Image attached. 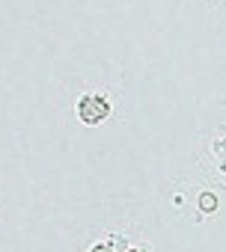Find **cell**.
Masks as SVG:
<instances>
[{
	"label": "cell",
	"mask_w": 226,
	"mask_h": 252,
	"mask_svg": "<svg viewBox=\"0 0 226 252\" xmlns=\"http://www.w3.org/2000/svg\"><path fill=\"white\" fill-rule=\"evenodd\" d=\"M110 116V101L101 98V95H83L77 101V119L83 125H98Z\"/></svg>",
	"instance_id": "obj_1"
},
{
	"label": "cell",
	"mask_w": 226,
	"mask_h": 252,
	"mask_svg": "<svg viewBox=\"0 0 226 252\" xmlns=\"http://www.w3.org/2000/svg\"><path fill=\"white\" fill-rule=\"evenodd\" d=\"M214 158H217V163H220V169L226 172V140H220V143H214Z\"/></svg>",
	"instance_id": "obj_2"
},
{
	"label": "cell",
	"mask_w": 226,
	"mask_h": 252,
	"mask_svg": "<svg viewBox=\"0 0 226 252\" xmlns=\"http://www.w3.org/2000/svg\"><path fill=\"white\" fill-rule=\"evenodd\" d=\"M202 208H208V211H211V208H214V199H211V196H202Z\"/></svg>",
	"instance_id": "obj_3"
},
{
	"label": "cell",
	"mask_w": 226,
	"mask_h": 252,
	"mask_svg": "<svg viewBox=\"0 0 226 252\" xmlns=\"http://www.w3.org/2000/svg\"><path fill=\"white\" fill-rule=\"evenodd\" d=\"M92 252H113V249L107 243H98V246H92Z\"/></svg>",
	"instance_id": "obj_4"
}]
</instances>
